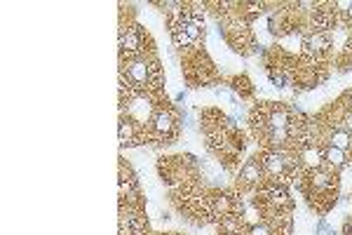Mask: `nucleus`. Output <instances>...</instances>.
I'll return each instance as SVG.
<instances>
[{
	"instance_id": "nucleus-7",
	"label": "nucleus",
	"mask_w": 352,
	"mask_h": 235,
	"mask_svg": "<svg viewBox=\"0 0 352 235\" xmlns=\"http://www.w3.org/2000/svg\"><path fill=\"white\" fill-rule=\"evenodd\" d=\"M265 169H268L270 174H279V172L284 169V158H282V155H268V158H265Z\"/></svg>"
},
{
	"instance_id": "nucleus-3",
	"label": "nucleus",
	"mask_w": 352,
	"mask_h": 235,
	"mask_svg": "<svg viewBox=\"0 0 352 235\" xmlns=\"http://www.w3.org/2000/svg\"><path fill=\"white\" fill-rule=\"evenodd\" d=\"M305 47H308V52H312V54H320V52H324L329 47V38L324 33H315L305 40Z\"/></svg>"
},
{
	"instance_id": "nucleus-12",
	"label": "nucleus",
	"mask_w": 352,
	"mask_h": 235,
	"mask_svg": "<svg viewBox=\"0 0 352 235\" xmlns=\"http://www.w3.org/2000/svg\"><path fill=\"white\" fill-rule=\"evenodd\" d=\"M312 184L320 186V188H324V186L329 184V176H327V174H322V172H317V174L312 176Z\"/></svg>"
},
{
	"instance_id": "nucleus-2",
	"label": "nucleus",
	"mask_w": 352,
	"mask_h": 235,
	"mask_svg": "<svg viewBox=\"0 0 352 235\" xmlns=\"http://www.w3.org/2000/svg\"><path fill=\"white\" fill-rule=\"evenodd\" d=\"M120 47H122V52H139L141 47V40H139V33L134 31V28H129L127 33H122V38H120Z\"/></svg>"
},
{
	"instance_id": "nucleus-14",
	"label": "nucleus",
	"mask_w": 352,
	"mask_h": 235,
	"mask_svg": "<svg viewBox=\"0 0 352 235\" xmlns=\"http://www.w3.org/2000/svg\"><path fill=\"white\" fill-rule=\"evenodd\" d=\"M249 235H270V231H268V228L265 226H254L251 228V233Z\"/></svg>"
},
{
	"instance_id": "nucleus-4",
	"label": "nucleus",
	"mask_w": 352,
	"mask_h": 235,
	"mask_svg": "<svg viewBox=\"0 0 352 235\" xmlns=\"http://www.w3.org/2000/svg\"><path fill=\"white\" fill-rule=\"evenodd\" d=\"M153 125H155V129L160 132V134H167V132H172L174 120H172V116H169V113L160 111V113H155V118H153Z\"/></svg>"
},
{
	"instance_id": "nucleus-11",
	"label": "nucleus",
	"mask_w": 352,
	"mask_h": 235,
	"mask_svg": "<svg viewBox=\"0 0 352 235\" xmlns=\"http://www.w3.org/2000/svg\"><path fill=\"white\" fill-rule=\"evenodd\" d=\"M270 195H272V202H277V205H284V202H287V193H284L282 188H275Z\"/></svg>"
},
{
	"instance_id": "nucleus-10",
	"label": "nucleus",
	"mask_w": 352,
	"mask_h": 235,
	"mask_svg": "<svg viewBox=\"0 0 352 235\" xmlns=\"http://www.w3.org/2000/svg\"><path fill=\"white\" fill-rule=\"evenodd\" d=\"M322 160H320V151L317 148H308L305 151V165H310V167H317Z\"/></svg>"
},
{
	"instance_id": "nucleus-9",
	"label": "nucleus",
	"mask_w": 352,
	"mask_h": 235,
	"mask_svg": "<svg viewBox=\"0 0 352 235\" xmlns=\"http://www.w3.org/2000/svg\"><path fill=\"white\" fill-rule=\"evenodd\" d=\"M131 139H134V127H131V122H120V141L131 143Z\"/></svg>"
},
{
	"instance_id": "nucleus-16",
	"label": "nucleus",
	"mask_w": 352,
	"mask_h": 235,
	"mask_svg": "<svg viewBox=\"0 0 352 235\" xmlns=\"http://www.w3.org/2000/svg\"><path fill=\"white\" fill-rule=\"evenodd\" d=\"M350 127H352V118H350Z\"/></svg>"
},
{
	"instance_id": "nucleus-15",
	"label": "nucleus",
	"mask_w": 352,
	"mask_h": 235,
	"mask_svg": "<svg viewBox=\"0 0 352 235\" xmlns=\"http://www.w3.org/2000/svg\"><path fill=\"white\" fill-rule=\"evenodd\" d=\"M348 14H350V17H352V2H350V5H348Z\"/></svg>"
},
{
	"instance_id": "nucleus-5",
	"label": "nucleus",
	"mask_w": 352,
	"mask_h": 235,
	"mask_svg": "<svg viewBox=\"0 0 352 235\" xmlns=\"http://www.w3.org/2000/svg\"><path fill=\"white\" fill-rule=\"evenodd\" d=\"M324 160H327L331 167H343V165H345V151H341V148H334V146H329L327 153H324Z\"/></svg>"
},
{
	"instance_id": "nucleus-1",
	"label": "nucleus",
	"mask_w": 352,
	"mask_h": 235,
	"mask_svg": "<svg viewBox=\"0 0 352 235\" xmlns=\"http://www.w3.org/2000/svg\"><path fill=\"white\" fill-rule=\"evenodd\" d=\"M127 73H129V78L136 85H143L148 80V76H150V66H148L146 61H131L129 66H127Z\"/></svg>"
},
{
	"instance_id": "nucleus-13",
	"label": "nucleus",
	"mask_w": 352,
	"mask_h": 235,
	"mask_svg": "<svg viewBox=\"0 0 352 235\" xmlns=\"http://www.w3.org/2000/svg\"><path fill=\"white\" fill-rule=\"evenodd\" d=\"M287 129H272V141H277V143H282V141H287Z\"/></svg>"
},
{
	"instance_id": "nucleus-6",
	"label": "nucleus",
	"mask_w": 352,
	"mask_h": 235,
	"mask_svg": "<svg viewBox=\"0 0 352 235\" xmlns=\"http://www.w3.org/2000/svg\"><path fill=\"white\" fill-rule=\"evenodd\" d=\"M350 143H352V136H350V132H345V129H341V132H334V134H331V146H334V148H341V151H345Z\"/></svg>"
},
{
	"instance_id": "nucleus-8",
	"label": "nucleus",
	"mask_w": 352,
	"mask_h": 235,
	"mask_svg": "<svg viewBox=\"0 0 352 235\" xmlns=\"http://www.w3.org/2000/svg\"><path fill=\"white\" fill-rule=\"evenodd\" d=\"M258 176H261V167L256 162H246L244 169H242V179L251 184V181H258Z\"/></svg>"
}]
</instances>
